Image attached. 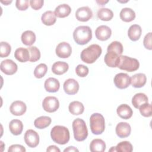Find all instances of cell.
<instances>
[{"mask_svg": "<svg viewBox=\"0 0 152 152\" xmlns=\"http://www.w3.org/2000/svg\"><path fill=\"white\" fill-rule=\"evenodd\" d=\"M102 49L97 44H93L83 49L81 52L80 57L81 60L87 64L94 63L101 55Z\"/></svg>", "mask_w": 152, "mask_h": 152, "instance_id": "cell-1", "label": "cell"}, {"mask_svg": "<svg viewBox=\"0 0 152 152\" xmlns=\"http://www.w3.org/2000/svg\"><path fill=\"white\" fill-rule=\"evenodd\" d=\"M50 137L55 142L60 145H64L69 140V131L64 126L56 125L51 129Z\"/></svg>", "mask_w": 152, "mask_h": 152, "instance_id": "cell-2", "label": "cell"}, {"mask_svg": "<svg viewBox=\"0 0 152 152\" xmlns=\"http://www.w3.org/2000/svg\"><path fill=\"white\" fill-rule=\"evenodd\" d=\"M74 41L80 45H84L89 42L92 38V31L89 26H80L73 32Z\"/></svg>", "mask_w": 152, "mask_h": 152, "instance_id": "cell-3", "label": "cell"}, {"mask_svg": "<svg viewBox=\"0 0 152 152\" xmlns=\"http://www.w3.org/2000/svg\"><path fill=\"white\" fill-rule=\"evenodd\" d=\"M74 137L76 141H83L88 136V130L84 121L80 118H76L72 124Z\"/></svg>", "mask_w": 152, "mask_h": 152, "instance_id": "cell-4", "label": "cell"}, {"mask_svg": "<svg viewBox=\"0 0 152 152\" xmlns=\"http://www.w3.org/2000/svg\"><path fill=\"white\" fill-rule=\"evenodd\" d=\"M90 126L93 134H102L105 129V121L103 116L99 113L92 114L90 118Z\"/></svg>", "mask_w": 152, "mask_h": 152, "instance_id": "cell-5", "label": "cell"}, {"mask_svg": "<svg viewBox=\"0 0 152 152\" xmlns=\"http://www.w3.org/2000/svg\"><path fill=\"white\" fill-rule=\"evenodd\" d=\"M139 61L135 59L125 55H120V61L118 67L128 72H133L139 68Z\"/></svg>", "mask_w": 152, "mask_h": 152, "instance_id": "cell-6", "label": "cell"}, {"mask_svg": "<svg viewBox=\"0 0 152 152\" xmlns=\"http://www.w3.org/2000/svg\"><path fill=\"white\" fill-rule=\"evenodd\" d=\"M43 109L49 113L56 112L59 107V102L58 99L54 96L46 97L42 102Z\"/></svg>", "mask_w": 152, "mask_h": 152, "instance_id": "cell-7", "label": "cell"}, {"mask_svg": "<svg viewBox=\"0 0 152 152\" xmlns=\"http://www.w3.org/2000/svg\"><path fill=\"white\" fill-rule=\"evenodd\" d=\"M24 141L31 148L37 147L39 143V135L37 132L33 129H28L24 134Z\"/></svg>", "mask_w": 152, "mask_h": 152, "instance_id": "cell-8", "label": "cell"}, {"mask_svg": "<svg viewBox=\"0 0 152 152\" xmlns=\"http://www.w3.org/2000/svg\"><path fill=\"white\" fill-rule=\"evenodd\" d=\"M113 82L117 88L124 89L127 88L131 84L130 77L126 73L120 72L115 76Z\"/></svg>", "mask_w": 152, "mask_h": 152, "instance_id": "cell-9", "label": "cell"}, {"mask_svg": "<svg viewBox=\"0 0 152 152\" xmlns=\"http://www.w3.org/2000/svg\"><path fill=\"white\" fill-rule=\"evenodd\" d=\"M1 71L6 75H13L15 74L18 69L17 65L11 59H5L2 61L0 65Z\"/></svg>", "mask_w": 152, "mask_h": 152, "instance_id": "cell-10", "label": "cell"}, {"mask_svg": "<svg viewBox=\"0 0 152 152\" xmlns=\"http://www.w3.org/2000/svg\"><path fill=\"white\" fill-rule=\"evenodd\" d=\"M55 52L58 57L61 58H67L71 55L72 48L68 43L62 42L57 45Z\"/></svg>", "mask_w": 152, "mask_h": 152, "instance_id": "cell-11", "label": "cell"}, {"mask_svg": "<svg viewBox=\"0 0 152 152\" xmlns=\"http://www.w3.org/2000/svg\"><path fill=\"white\" fill-rule=\"evenodd\" d=\"M93 16V12L88 7H81L78 8L75 12V17L77 20L81 22L88 21Z\"/></svg>", "mask_w": 152, "mask_h": 152, "instance_id": "cell-12", "label": "cell"}, {"mask_svg": "<svg viewBox=\"0 0 152 152\" xmlns=\"http://www.w3.org/2000/svg\"><path fill=\"white\" fill-rule=\"evenodd\" d=\"M64 91L69 95L76 94L79 90V84L75 79L68 78L64 83Z\"/></svg>", "mask_w": 152, "mask_h": 152, "instance_id": "cell-13", "label": "cell"}, {"mask_svg": "<svg viewBox=\"0 0 152 152\" xmlns=\"http://www.w3.org/2000/svg\"><path fill=\"white\" fill-rule=\"evenodd\" d=\"M111 34V29L109 27L105 25L99 26L95 31V35L96 38L100 41L107 40L110 38Z\"/></svg>", "mask_w": 152, "mask_h": 152, "instance_id": "cell-14", "label": "cell"}, {"mask_svg": "<svg viewBox=\"0 0 152 152\" xmlns=\"http://www.w3.org/2000/svg\"><path fill=\"white\" fill-rule=\"evenodd\" d=\"M27 110V106L25 103L20 100H16L12 102L10 107L11 113L15 116L23 115Z\"/></svg>", "mask_w": 152, "mask_h": 152, "instance_id": "cell-15", "label": "cell"}, {"mask_svg": "<svg viewBox=\"0 0 152 152\" xmlns=\"http://www.w3.org/2000/svg\"><path fill=\"white\" fill-rule=\"evenodd\" d=\"M115 131L116 135L119 138H126L129 136L131 131V128L128 123L121 122L117 124Z\"/></svg>", "mask_w": 152, "mask_h": 152, "instance_id": "cell-16", "label": "cell"}, {"mask_svg": "<svg viewBox=\"0 0 152 152\" xmlns=\"http://www.w3.org/2000/svg\"><path fill=\"white\" fill-rule=\"evenodd\" d=\"M104 61L109 67H118L120 61V55L114 52H107L104 56Z\"/></svg>", "mask_w": 152, "mask_h": 152, "instance_id": "cell-17", "label": "cell"}, {"mask_svg": "<svg viewBox=\"0 0 152 152\" xmlns=\"http://www.w3.org/2000/svg\"><path fill=\"white\" fill-rule=\"evenodd\" d=\"M131 84L135 88H141L143 87L147 81V77L144 74L138 73L132 75L130 78Z\"/></svg>", "mask_w": 152, "mask_h": 152, "instance_id": "cell-18", "label": "cell"}, {"mask_svg": "<svg viewBox=\"0 0 152 152\" xmlns=\"http://www.w3.org/2000/svg\"><path fill=\"white\" fill-rule=\"evenodd\" d=\"M44 86L47 91L50 93H55L59 90L60 83L56 78L50 77L45 80Z\"/></svg>", "mask_w": 152, "mask_h": 152, "instance_id": "cell-19", "label": "cell"}, {"mask_svg": "<svg viewBox=\"0 0 152 152\" xmlns=\"http://www.w3.org/2000/svg\"><path fill=\"white\" fill-rule=\"evenodd\" d=\"M118 115L124 119H128L132 116L133 111L131 107L126 104L119 105L116 109Z\"/></svg>", "mask_w": 152, "mask_h": 152, "instance_id": "cell-20", "label": "cell"}, {"mask_svg": "<svg viewBox=\"0 0 152 152\" xmlns=\"http://www.w3.org/2000/svg\"><path fill=\"white\" fill-rule=\"evenodd\" d=\"M142 29L140 26L138 24L131 25L128 31V36L132 41L138 40L141 35Z\"/></svg>", "mask_w": 152, "mask_h": 152, "instance_id": "cell-21", "label": "cell"}, {"mask_svg": "<svg viewBox=\"0 0 152 152\" xmlns=\"http://www.w3.org/2000/svg\"><path fill=\"white\" fill-rule=\"evenodd\" d=\"M71 12L70 6L66 4L59 5L56 7L54 13L56 17L59 18H65L68 16Z\"/></svg>", "mask_w": 152, "mask_h": 152, "instance_id": "cell-22", "label": "cell"}, {"mask_svg": "<svg viewBox=\"0 0 152 152\" xmlns=\"http://www.w3.org/2000/svg\"><path fill=\"white\" fill-rule=\"evenodd\" d=\"M68 64L63 61H58L55 62L52 66V71L56 75H62L65 74L68 69Z\"/></svg>", "mask_w": 152, "mask_h": 152, "instance_id": "cell-23", "label": "cell"}, {"mask_svg": "<svg viewBox=\"0 0 152 152\" xmlns=\"http://www.w3.org/2000/svg\"><path fill=\"white\" fill-rule=\"evenodd\" d=\"M9 129L12 134L18 135L21 134L23 129V122L19 119H12L9 124Z\"/></svg>", "mask_w": 152, "mask_h": 152, "instance_id": "cell-24", "label": "cell"}, {"mask_svg": "<svg viewBox=\"0 0 152 152\" xmlns=\"http://www.w3.org/2000/svg\"><path fill=\"white\" fill-rule=\"evenodd\" d=\"M14 57L20 62H26L30 59V53L27 49L24 48H17L14 52Z\"/></svg>", "mask_w": 152, "mask_h": 152, "instance_id": "cell-25", "label": "cell"}, {"mask_svg": "<svg viewBox=\"0 0 152 152\" xmlns=\"http://www.w3.org/2000/svg\"><path fill=\"white\" fill-rule=\"evenodd\" d=\"M90 150L92 152H103L106 150V144L102 139H94L90 142Z\"/></svg>", "mask_w": 152, "mask_h": 152, "instance_id": "cell-26", "label": "cell"}, {"mask_svg": "<svg viewBox=\"0 0 152 152\" xmlns=\"http://www.w3.org/2000/svg\"><path fill=\"white\" fill-rule=\"evenodd\" d=\"M119 16L121 19L124 22H131L135 18V13L130 8H124L121 10Z\"/></svg>", "mask_w": 152, "mask_h": 152, "instance_id": "cell-27", "label": "cell"}, {"mask_svg": "<svg viewBox=\"0 0 152 152\" xmlns=\"http://www.w3.org/2000/svg\"><path fill=\"white\" fill-rule=\"evenodd\" d=\"M41 20L43 24L46 26H52L53 25L56 21V17L52 11H45L41 17Z\"/></svg>", "mask_w": 152, "mask_h": 152, "instance_id": "cell-28", "label": "cell"}, {"mask_svg": "<svg viewBox=\"0 0 152 152\" xmlns=\"http://www.w3.org/2000/svg\"><path fill=\"white\" fill-rule=\"evenodd\" d=\"M68 109L69 112L73 115H79L84 112V107L80 102L73 101L69 103Z\"/></svg>", "mask_w": 152, "mask_h": 152, "instance_id": "cell-29", "label": "cell"}, {"mask_svg": "<svg viewBox=\"0 0 152 152\" xmlns=\"http://www.w3.org/2000/svg\"><path fill=\"white\" fill-rule=\"evenodd\" d=\"M21 39L24 45L31 46L36 41V34L31 30H26L22 33Z\"/></svg>", "mask_w": 152, "mask_h": 152, "instance_id": "cell-30", "label": "cell"}, {"mask_svg": "<svg viewBox=\"0 0 152 152\" xmlns=\"http://www.w3.org/2000/svg\"><path fill=\"white\" fill-rule=\"evenodd\" d=\"M148 97L142 93H138L135 94L132 99V104L136 109H138L141 105L144 103H148Z\"/></svg>", "mask_w": 152, "mask_h": 152, "instance_id": "cell-31", "label": "cell"}, {"mask_svg": "<svg viewBox=\"0 0 152 152\" xmlns=\"http://www.w3.org/2000/svg\"><path fill=\"white\" fill-rule=\"evenodd\" d=\"M52 122L50 117L47 116H42L36 118L34 121V125L38 129H44L49 126Z\"/></svg>", "mask_w": 152, "mask_h": 152, "instance_id": "cell-32", "label": "cell"}, {"mask_svg": "<svg viewBox=\"0 0 152 152\" xmlns=\"http://www.w3.org/2000/svg\"><path fill=\"white\" fill-rule=\"evenodd\" d=\"M97 17L102 21H110L113 17V12L109 8H102L98 10Z\"/></svg>", "mask_w": 152, "mask_h": 152, "instance_id": "cell-33", "label": "cell"}, {"mask_svg": "<svg viewBox=\"0 0 152 152\" xmlns=\"http://www.w3.org/2000/svg\"><path fill=\"white\" fill-rule=\"evenodd\" d=\"M116 151L119 152H131L133 150V147L131 143L127 141H124L119 142L115 147Z\"/></svg>", "mask_w": 152, "mask_h": 152, "instance_id": "cell-34", "label": "cell"}, {"mask_svg": "<svg viewBox=\"0 0 152 152\" xmlns=\"http://www.w3.org/2000/svg\"><path fill=\"white\" fill-rule=\"evenodd\" d=\"M123 50L124 48L122 43L118 41L112 42L108 45L107 48V52H114L119 55H121L123 52Z\"/></svg>", "mask_w": 152, "mask_h": 152, "instance_id": "cell-35", "label": "cell"}, {"mask_svg": "<svg viewBox=\"0 0 152 152\" xmlns=\"http://www.w3.org/2000/svg\"><path fill=\"white\" fill-rule=\"evenodd\" d=\"M48 71V66L45 64H40L34 70V75L37 78H41L45 76Z\"/></svg>", "mask_w": 152, "mask_h": 152, "instance_id": "cell-36", "label": "cell"}, {"mask_svg": "<svg viewBox=\"0 0 152 152\" xmlns=\"http://www.w3.org/2000/svg\"><path fill=\"white\" fill-rule=\"evenodd\" d=\"M30 53L29 61L31 62H34L40 58V52L36 46H30L27 48Z\"/></svg>", "mask_w": 152, "mask_h": 152, "instance_id": "cell-37", "label": "cell"}, {"mask_svg": "<svg viewBox=\"0 0 152 152\" xmlns=\"http://www.w3.org/2000/svg\"><path fill=\"white\" fill-rule=\"evenodd\" d=\"M10 45L6 42H1L0 43V56L1 58L7 57L11 53Z\"/></svg>", "mask_w": 152, "mask_h": 152, "instance_id": "cell-38", "label": "cell"}, {"mask_svg": "<svg viewBox=\"0 0 152 152\" xmlns=\"http://www.w3.org/2000/svg\"><path fill=\"white\" fill-rule=\"evenodd\" d=\"M140 113L144 117H150L152 115L151 104L148 103L142 104L138 108Z\"/></svg>", "mask_w": 152, "mask_h": 152, "instance_id": "cell-39", "label": "cell"}, {"mask_svg": "<svg viewBox=\"0 0 152 152\" xmlns=\"http://www.w3.org/2000/svg\"><path fill=\"white\" fill-rule=\"evenodd\" d=\"M88 72L89 70L88 67L82 64L78 65L75 68V72L77 75L80 77H86L88 75Z\"/></svg>", "mask_w": 152, "mask_h": 152, "instance_id": "cell-40", "label": "cell"}, {"mask_svg": "<svg viewBox=\"0 0 152 152\" xmlns=\"http://www.w3.org/2000/svg\"><path fill=\"white\" fill-rule=\"evenodd\" d=\"M30 1L28 0H17L15 6L20 11L26 10L29 6Z\"/></svg>", "mask_w": 152, "mask_h": 152, "instance_id": "cell-41", "label": "cell"}, {"mask_svg": "<svg viewBox=\"0 0 152 152\" xmlns=\"http://www.w3.org/2000/svg\"><path fill=\"white\" fill-rule=\"evenodd\" d=\"M143 44L144 47L148 49V50H151L152 49V45H151V32H149L147 33L143 40Z\"/></svg>", "mask_w": 152, "mask_h": 152, "instance_id": "cell-42", "label": "cell"}, {"mask_svg": "<svg viewBox=\"0 0 152 152\" xmlns=\"http://www.w3.org/2000/svg\"><path fill=\"white\" fill-rule=\"evenodd\" d=\"M43 0H31L30 1V5L31 7L34 10H39L43 5Z\"/></svg>", "mask_w": 152, "mask_h": 152, "instance_id": "cell-43", "label": "cell"}, {"mask_svg": "<svg viewBox=\"0 0 152 152\" xmlns=\"http://www.w3.org/2000/svg\"><path fill=\"white\" fill-rule=\"evenodd\" d=\"M26 151L25 147L20 144H13L11 145L8 150V152H15V151H20V152H25Z\"/></svg>", "mask_w": 152, "mask_h": 152, "instance_id": "cell-44", "label": "cell"}, {"mask_svg": "<svg viewBox=\"0 0 152 152\" xmlns=\"http://www.w3.org/2000/svg\"><path fill=\"white\" fill-rule=\"evenodd\" d=\"M60 149L56 147V145H50L48 147V148L46 149V151L48 152H60Z\"/></svg>", "mask_w": 152, "mask_h": 152, "instance_id": "cell-45", "label": "cell"}, {"mask_svg": "<svg viewBox=\"0 0 152 152\" xmlns=\"http://www.w3.org/2000/svg\"><path fill=\"white\" fill-rule=\"evenodd\" d=\"M64 152H66V151H79V150L75 147H73V146H69L68 147H67L66 148H65L64 150Z\"/></svg>", "mask_w": 152, "mask_h": 152, "instance_id": "cell-46", "label": "cell"}, {"mask_svg": "<svg viewBox=\"0 0 152 152\" xmlns=\"http://www.w3.org/2000/svg\"><path fill=\"white\" fill-rule=\"evenodd\" d=\"M96 2H97V3L101 5H104L106 3L108 2V1H96Z\"/></svg>", "mask_w": 152, "mask_h": 152, "instance_id": "cell-47", "label": "cell"}, {"mask_svg": "<svg viewBox=\"0 0 152 152\" xmlns=\"http://www.w3.org/2000/svg\"><path fill=\"white\" fill-rule=\"evenodd\" d=\"M1 2L5 4V5H8L9 4L11 3L12 2V1H1Z\"/></svg>", "mask_w": 152, "mask_h": 152, "instance_id": "cell-48", "label": "cell"}, {"mask_svg": "<svg viewBox=\"0 0 152 152\" xmlns=\"http://www.w3.org/2000/svg\"><path fill=\"white\" fill-rule=\"evenodd\" d=\"M109 151H116L115 147H112V148L109 150Z\"/></svg>", "mask_w": 152, "mask_h": 152, "instance_id": "cell-49", "label": "cell"}]
</instances>
